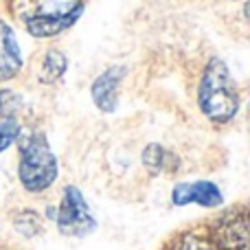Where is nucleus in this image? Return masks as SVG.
I'll return each mask as SVG.
<instances>
[{"label": "nucleus", "mask_w": 250, "mask_h": 250, "mask_svg": "<svg viewBox=\"0 0 250 250\" xmlns=\"http://www.w3.org/2000/svg\"><path fill=\"white\" fill-rule=\"evenodd\" d=\"M22 134V123L18 119H0V154L16 145Z\"/></svg>", "instance_id": "14"}, {"label": "nucleus", "mask_w": 250, "mask_h": 250, "mask_svg": "<svg viewBox=\"0 0 250 250\" xmlns=\"http://www.w3.org/2000/svg\"><path fill=\"white\" fill-rule=\"evenodd\" d=\"M215 250H246L248 248V208L246 204L233 207L217 215L207 229Z\"/></svg>", "instance_id": "5"}, {"label": "nucleus", "mask_w": 250, "mask_h": 250, "mask_svg": "<svg viewBox=\"0 0 250 250\" xmlns=\"http://www.w3.org/2000/svg\"><path fill=\"white\" fill-rule=\"evenodd\" d=\"M22 68H24V55L16 31L7 20H0V83L16 79Z\"/></svg>", "instance_id": "8"}, {"label": "nucleus", "mask_w": 250, "mask_h": 250, "mask_svg": "<svg viewBox=\"0 0 250 250\" xmlns=\"http://www.w3.org/2000/svg\"><path fill=\"white\" fill-rule=\"evenodd\" d=\"M141 163L151 178L171 176V173H176L178 169L182 167L180 156L173 149H169V147L160 145V143H149V145H145V149L141 151Z\"/></svg>", "instance_id": "9"}, {"label": "nucleus", "mask_w": 250, "mask_h": 250, "mask_svg": "<svg viewBox=\"0 0 250 250\" xmlns=\"http://www.w3.org/2000/svg\"><path fill=\"white\" fill-rule=\"evenodd\" d=\"M83 11H86V0H62V2L48 0L26 9L20 20L31 38L48 40L73 29Z\"/></svg>", "instance_id": "3"}, {"label": "nucleus", "mask_w": 250, "mask_h": 250, "mask_svg": "<svg viewBox=\"0 0 250 250\" xmlns=\"http://www.w3.org/2000/svg\"><path fill=\"white\" fill-rule=\"evenodd\" d=\"M171 250H215V246L207 230H187L176 239Z\"/></svg>", "instance_id": "13"}, {"label": "nucleus", "mask_w": 250, "mask_h": 250, "mask_svg": "<svg viewBox=\"0 0 250 250\" xmlns=\"http://www.w3.org/2000/svg\"><path fill=\"white\" fill-rule=\"evenodd\" d=\"M198 110L215 127L233 123L242 112V90L229 64L213 55L204 64L198 82Z\"/></svg>", "instance_id": "1"}, {"label": "nucleus", "mask_w": 250, "mask_h": 250, "mask_svg": "<svg viewBox=\"0 0 250 250\" xmlns=\"http://www.w3.org/2000/svg\"><path fill=\"white\" fill-rule=\"evenodd\" d=\"M224 191L213 180H182L171 187L173 207H200L220 208L224 207Z\"/></svg>", "instance_id": "6"}, {"label": "nucleus", "mask_w": 250, "mask_h": 250, "mask_svg": "<svg viewBox=\"0 0 250 250\" xmlns=\"http://www.w3.org/2000/svg\"><path fill=\"white\" fill-rule=\"evenodd\" d=\"M68 73V57L60 48H48L42 55L38 70V82L42 86H55L64 79V75Z\"/></svg>", "instance_id": "10"}, {"label": "nucleus", "mask_w": 250, "mask_h": 250, "mask_svg": "<svg viewBox=\"0 0 250 250\" xmlns=\"http://www.w3.org/2000/svg\"><path fill=\"white\" fill-rule=\"evenodd\" d=\"M11 226L18 235H22L26 239H33L42 233L44 220L40 215V211H35V208H20V211H16L11 215Z\"/></svg>", "instance_id": "11"}, {"label": "nucleus", "mask_w": 250, "mask_h": 250, "mask_svg": "<svg viewBox=\"0 0 250 250\" xmlns=\"http://www.w3.org/2000/svg\"><path fill=\"white\" fill-rule=\"evenodd\" d=\"M48 217L55 222L64 237H88L97 230V217L88 207L86 195L77 185H66L62 189L60 204L46 208Z\"/></svg>", "instance_id": "4"}, {"label": "nucleus", "mask_w": 250, "mask_h": 250, "mask_svg": "<svg viewBox=\"0 0 250 250\" xmlns=\"http://www.w3.org/2000/svg\"><path fill=\"white\" fill-rule=\"evenodd\" d=\"M127 77V66L114 64L101 70L90 83V99L101 114H114L121 101V86Z\"/></svg>", "instance_id": "7"}, {"label": "nucleus", "mask_w": 250, "mask_h": 250, "mask_svg": "<svg viewBox=\"0 0 250 250\" xmlns=\"http://www.w3.org/2000/svg\"><path fill=\"white\" fill-rule=\"evenodd\" d=\"M18 182L29 195H42L60 178V158L44 129L22 132L18 138Z\"/></svg>", "instance_id": "2"}, {"label": "nucleus", "mask_w": 250, "mask_h": 250, "mask_svg": "<svg viewBox=\"0 0 250 250\" xmlns=\"http://www.w3.org/2000/svg\"><path fill=\"white\" fill-rule=\"evenodd\" d=\"M26 101L13 88H0V119H18V114L24 110Z\"/></svg>", "instance_id": "12"}]
</instances>
